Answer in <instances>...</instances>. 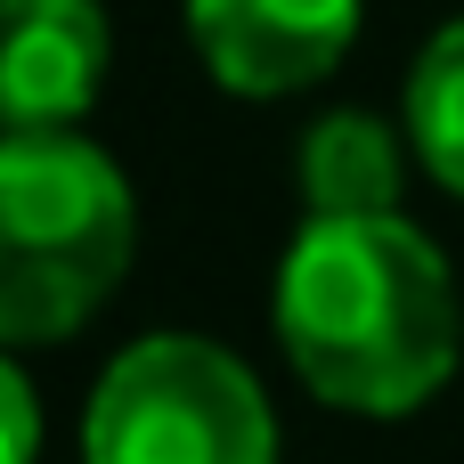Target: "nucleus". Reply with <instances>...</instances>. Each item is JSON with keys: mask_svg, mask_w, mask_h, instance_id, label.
<instances>
[{"mask_svg": "<svg viewBox=\"0 0 464 464\" xmlns=\"http://www.w3.org/2000/svg\"><path fill=\"white\" fill-rule=\"evenodd\" d=\"M277 343L294 375L351 416L424 408L464 351L457 277L416 220H302L277 269Z\"/></svg>", "mask_w": 464, "mask_h": 464, "instance_id": "f257e3e1", "label": "nucleus"}, {"mask_svg": "<svg viewBox=\"0 0 464 464\" xmlns=\"http://www.w3.org/2000/svg\"><path fill=\"white\" fill-rule=\"evenodd\" d=\"M130 245V188L90 139H0V334L16 351L65 343L122 285Z\"/></svg>", "mask_w": 464, "mask_h": 464, "instance_id": "f03ea898", "label": "nucleus"}, {"mask_svg": "<svg viewBox=\"0 0 464 464\" xmlns=\"http://www.w3.org/2000/svg\"><path fill=\"white\" fill-rule=\"evenodd\" d=\"M82 464H277V416L220 343L147 334L98 375Z\"/></svg>", "mask_w": 464, "mask_h": 464, "instance_id": "7ed1b4c3", "label": "nucleus"}, {"mask_svg": "<svg viewBox=\"0 0 464 464\" xmlns=\"http://www.w3.org/2000/svg\"><path fill=\"white\" fill-rule=\"evenodd\" d=\"M188 33L220 90L294 98L359 41V0H188Z\"/></svg>", "mask_w": 464, "mask_h": 464, "instance_id": "20e7f679", "label": "nucleus"}, {"mask_svg": "<svg viewBox=\"0 0 464 464\" xmlns=\"http://www.w3.org/2000/svg\"><path fill=\"white\" fill-rule=\"evenodd\" d=\"M106 82V16L98 0H8L0 33V114L8 139L73 130Z\"/></svg>", "mask_w": 464, "mask_h": 464, "instance_id": "39448f33", "label": "nucleus"}, {"mask_svg": "<svg viewBox=\"0 0 464 464\" xmlns=\"http://www.w3.org/2000/svg\"><path fill=\"white\" fill-rule=\"evenodd\" d=\"M302 204H310V220H392L400 212V139L359 106L310 122Z\"/></svg>", "mask_w": 464, "mask_h": 464, "instance_id": "423d86ee", "label": "nucleus"}, {"mask_svg": "<svg viewBox=\"0 0 464 464\" xmlns=\"http://www.w3.org/2000/svg\"><path fill=\"white\" fill-rule=\"evenodd\" d=\"M408 130H416L424 171L449 196H464V16L424 41V57L408 73Z\"/></svg>", "mask_w": 464, "mask_h": 464, "instance_id": "0eeeda50", "label": "nucleus"}, {"mask_svg": "<svg viewBox=\"0 0 464 464\" xmlns=\"http://www.w3.org/2000/svg\"><path fill=\"white\" fill-rule=\"evenodd\" d=\"M0 408H8V464H33V375L24 367H0Z\"/></svg>", "mask_w": 464, "mask_h": 464, "instance_id": "6e6552de", "label": "nucleus"}]
</instances>
